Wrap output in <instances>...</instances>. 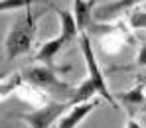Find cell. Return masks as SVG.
<instances>
[{"instance_id":"cell-11","label":"cell","mask_w":146,"mask_h":128,"mask_svg":"<svg viewBox=\"0 0 146 128\" xmlns=\"http://www.w3.org/2000/svg\"><path fill=\"white\" fill-rule=\"evenodd\" d=\"M34 2H42V0H0V12H8V10H22L32 6Z\"/></svg>"},{"instance_id":"cell-1","label":"cell","mask_w":146,"mask_h":128,"mask_svg":"<svg viewBox=\"0 0 146 128\" xmlns=\"http://www.w3.org/2000/svg\"><path fill=\"white\" fill-rule=\"evenodd\" d=\"M38 34V16L32 14V8H22L16 14V20L12 22L6 40H4V53L6 61H12L20 55L30 53L34 48V40Z\"/></svg>"},{"instance_id":"cell-10","label":"cell","mask_w":146,"mask_h":128,"mask_svg":"<svg viewBox=\"0 0 146 128\" xmlns=\"http://www.w3.org/2000/svg\"><path fill=\"white\" fill-rule=\"evenodd\" d=\"M20 87H22V75L14 73V75H8V77H0V101L8 99Z\"/></svg>"},{"instance_id":"cell-7","label":"cell","mask_w":146,"mask_h":128,"mask_svg":"<svg viewBox=\"0 0 146 128\" xmlns=\"http://www.w3.org/2000/svg\"><path fill=\"white\" fill-rule=\"evenodd\" d=\"M140 2H144V0H113V2H107V4L99 6L97 10H95L93 18H95L97 22L115 20L117 16H121L122 12H126V10L134 8V6H138Z\"/></svg>"},{"instance_id":"cell-13","label":"cell","mask_w":146,"mask_h":128,"mask_svg":"<svg viewBox=\"0 0 146 128\" xmlns=\"http://www.w3.org/2000/svg\"><path fill=\"white\" fill-rule=\"evenodd\" d=\"M134 65H136V67H146V42L142 44V48L138 49V55H136Z\"/></svg>"},{"instance_id":"cell-3","label":"cell","mask_w":146,"mask_h":128,"mask_svg":"<svg viewBox=\"0 0 146 128\" xmlns=\"http://www.w3.org/2000/svg\"><path fill=\"white\" fill-rule=\"evenodd\" d=\"M22 79H24L28 85L38 87V89H42V91H48L51 95H65V97H69V101H71L73 93H75V89H77V87L69 85V83L61 81V79L57 77V73H55V69H53V67H48V65L30 67L28 71L22 73Z\"/></svg>"},{"instance_id":"cell-6","label":"cell","mask_w":146,"mask_h":128,"mask_svg":"<svg viewBox=\"0 0 146 128\" xmlns=\"http://www.w3.org/2000/svg\"><path fill=\"white\" fill-rule=\"evenodd\" d=\"M99 104H101L99 99H93V101H89V102H81V104H75V106H71V108L55 122L53 128H77L95 108H97Z\"/></svg>"},{"instance_id":"cell-5","label":"cell","mask_w":146,"mask_h":128,"mask_svg":"<svg viewBox=\"0 0 146 128\" xmlns=\"http://www.w3.org/2000/svg\"><path fill=\"white\" fill-rule=\"evenodd\" d=\"M69 108V101H49L32 112L18 114V118L24 120L30 128H53L55 122L63 116V112H67Z\"/></svg>"},{"instance_id":"cell-14","label":"cell","mask_w":146,"mask_h":128,"mask_svg":"<svg viewBox=\"0 0 146 128\" xmlns=\"http://www.w3.org/2000/svg\"><path fill=\"white\" fill-rule=\"evenodd\" d=\"M124 128H144V126H142L134 116H128V120L124 122Z\"/></svg>"},{"instance_id":"cell-9","label":"cell","mask_w":146,"mask_h":128,"mask_svg":"<svg viewBox=\"0 0 146 128\" xmlns=\"http://www.w3.org/2000/svg\"><path fill=\"white\" fill-rule=\"evenodd\" d=\"M115 97H117L119 102H122V104L128 108L130 116H134V110L146 104V85H136V87H132L130 91L115 93Z\"/></svg>"},{"instance_id":"cell-8","label":"cell","mask_w":146,"mask_h":128,"mask_svg":"<svg viewBox=\"0 0 146 128\" xmlns=\"http://www.w3.org/2000/svg\"><path fill=\"white\" fill-rule=\"evenodd\" d=\"M97 0H73V18L77 22L79 34H85L93 24V8Z\"/></svg>"},{"instance_id":"cell-4","label":"cell","mask_w":146,"mask_h":128,"mask_svg":"<svg viewBox=\"0 0 146 128\" xmlns=\"http://www.w3.org/2000/svg\"><path fill=\"white\" fill-rule=\"evenodd\" d=\"M79 46H81L83 59H85V65H87V71H89L87 79H89V81L93 83V87L97 89V95L101 99H105L107 102H111L113 108H119V101H117V97H115V95L109 91V87H107L105 75H103V71H101V67H99V61H97V57H95V49H93V46H91V40H89V34H87V32L79 36Z\"/></svg>"},{"instance_id":"cell-2","label":"cell","mask_w":146,"mask_h":128,"mask_svg":"<svg viewBox=\"0 0 146 128\" xmlns=\"http://www.w3.org/2000/svg\"><path fill=\"white\" fill-rule=\"evenodd\" d=\"M55 14L59 16V24H61L59 34L53 40L42 44L40 49L36 51V55H34V61L36 63H42V65H48V67H53V61L61 53V49H65L77 36H81L79 34V28H77V22L73 18V12L55 8Z\"/></svg>"},{"instance_id":"cell-12","label":"cell","mask_w":146,"mask_h":128,"mask_svg":"<svg viewBox=\"0 0 146 128\" xmlns=\"http://www.w3.org/2000/svg\"><path fill=\"white\" fill-rule=\"evenodd\" d=\"M128 26L132 30H146V12L142 10H134L128 18Z\"/></svg>"}]
</instances>
